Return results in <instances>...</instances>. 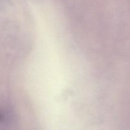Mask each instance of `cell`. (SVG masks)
<instances>
[]
</instances>
